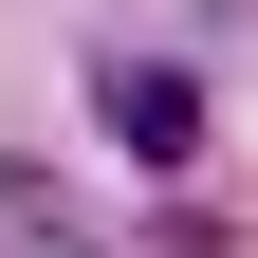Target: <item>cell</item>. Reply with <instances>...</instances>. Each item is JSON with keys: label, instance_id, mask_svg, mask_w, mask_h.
<instances>
[{"label": "cell", "instance_id": "7a4b0ae2", "mask_svg": "<svg viewBox=\"0 0 258 258\" xmlns=\"http://www.w3.org/2000/svg\"><path fill=\"white\" fill-rule=\"evenodd\" d=\"M0 258H92L74 221H55V184H37V166H0Z\"/></svg>", "mask_w": 258, "mask_h": 258}, {"label": "cell", "instance_id": "6da1fadb", "mask_svg": "<svg viewBox=\"0 0 258 258\" xmlns=\"http://www.w3.org/2000/svg\"><path fill=\"white\" fill-rule=\"evenodd\" d=\"M92 92H111V129H129V148H184V129H203V111H184V74H148V55H111Z\"/></svg>", "mask_w": 258, "mask_h": 258}]
</instances>
